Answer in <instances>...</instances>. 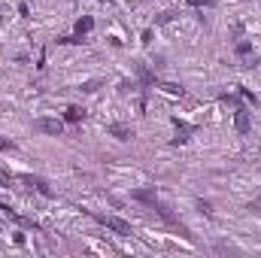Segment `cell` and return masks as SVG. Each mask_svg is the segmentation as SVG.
Here are the masks:
<instances>
[{
	"instance_id": "1",
	"label": "cell",
	"mask_w": 261,
	"mask_h": 258,
	"mask_svg": "<svg viewBox=\"0 0 261 258\" xmlns=\"http://www.w3.org/2000/svg\"><path fill=\"white\" fill-rule=\"evenodd\" d=\"M100 225H107L110 231H116L119 237H130L134 234V228H130V222L128 219H122V216H94Z\"/></svg>"
},
{
	"instance_id": "2",
	"label": "cell",
	"mask_w": 261,
	"mask_h": 258,
	"mask_svg": "<svg viewBox=\"0 0 261 258\" xmlns=\"http://www.w3.org/2000/svg\"><path fill=\"white\" fill-rule=\"evenodd\" d=\"M34 131H40V134H49V137H61L64 134V119H37L34 122Z\"/></svg>"
},
{
	"instance_id": "3",
	"label": "cell",
	"mask_w": 261,
	"mask_h": 258,
	"mask_svg": "<svg viewBox=\"0 0 261 258\" xmlns=\"http://www.w3.org/2000/svg\"><path fill=\"white\" fill-rule=\"evenodd\" d=\"M173 131H176V137H173V140H170V143H173V146H182V143H189V140H192V134H195V125H192V122H182V119H176V116H173Z\"/></svg>"
},
{
	"instance_id": "4",
	"label": "cell",
	"mask_w": 261,
	"mask_h": 258,
	"mask_svg": "<svg viewBox=\"0 0 261 258\" xmlns=\"http://www.w3.org/2000/svg\"><path fill=\"white\" fill-rule=\"evenodd\" d=\"M234 131H237L240 137H246V134L252 131V113H249L246 107H237V110H234Z\"/></svg>"
},
{
	"instance_id": "5",
	"label": "cell",
	"mask_w": 261,
	"mask_h": 258,
	"mask_svg": "<svg viewBox=\"0 0 261 258\" xmlns=\"http://www.w3.org/2000/svg\"><path fill=\"white\" fill-rule=\"evenodd\" d=\"M107 134H110V137H116V140H122V143L134 140V128L125 125V122H110V125H107Z\"/></svg>"
},
{
	"instance_id": "6",
	"label": "cell",
	"mask_w": 261,
	"mask_h": 258,
	"mask_svg": "<svg viewBox=\"0 0 261 258\" xmlns=\"http://www.w3.org/2000/svg\"><path fill=\"white\" fill-rule=\"evenodd\" d=\"M134 70H137V82H140V88H143V91H149V88L155 85V73L143 64V61H137V67H134Z\"/></svg>"
},
{
	"instance_id": "7",
	"label": "cell",
	"mask_w": 261,
	"mask_h": 258,
	"mask_svg": "<svg viewBox=\"0 0 261 258\" xmlns=\"http://www.w3.org/2000/svg\"><path fill=\"white\" fill-rule=\"evenodd\" d=\"M234 55H237V58H243L246 67L255 64V49H252V43H249V40H240V43L234 46Z\"/></svg>"
},
{
	"instance_id": "8",
	"label": "cell",
	"mask_w": 261,
	"mask_h": 258,
	"mask_svg": "<svg viewBox=\"0 0 261 258\" xmlns=\"http://www.w3.org/2000/svg\"><path fill=\"white\" fill-rule=\"evenodd\" d=\"M21 179H24V183H28L31 189H37V192L43 194V197H55V192H52V186H49V183H46L43 176H21Z\"/></svg>"
},
{
	"instance_id": "9",
	"label": "cell",
	"mask_w": 261,
	"mask_h": 258,
	"mask_svg": "<svg viewBox=\"0 0 261 258\" xmlns=\"http://www.w3.org/2000/svg\"><path fill=\"white\" fill-rule=\"evenodd\" d=\"M91 31H94V18H91V15L76 18V24H73V34H76V37H88Z\"/></svg>"
},
{
	"instance_id": "10",
	"label": "cell",
	"mask_w": 261,
	"mask_h": 258,
	"mask_svg": "<svg viewBox=\"0 0 261 258\" xmlns=\"http://www.w3.org/2000/svg\"><path fill=\"white\" fill-rule=\"evenodd\" d=\"M82 119H85V110H82V107H67L64 110V122L67 125H79Z\"/></svg>"
},
{
	"instance_id": "11",
	"label": "cell",
	"mask_w": 261,
	"mask_h": 258,
	"mask_svg": "<svg viewBox=\"0 0 261 258\" xmlns=\"http://www.w3.org/2000/svg\"><path fill=\"white\" fill-rule=\"evenodd\" d=\"M130 197H134V200H140V203H149V207H152L158 194H155V189H137V192L130 194Z\"/></svg>"
},
{
	"instance_id": "12",
	"label": "cell",
	"mask_w": 261,
	"mask_h": 258,
	"mask_svg": "<svg viewBox=\"0 0 261 258\" xmlns=\"http://www.w3.org/2000/svg\"><path fill=\"white\" fill-rule=\"evenodd\" d=\"M158 88H161L164 94H170V97H182V94H186V88H182V85H176V82H161Z\"/></svg>"
},
{
	"instance_id": "13",
	"label": "cell",
	"mask_w": 261,
	"mask_h": 258,
	"mask_svg": "<svg viewBox=\"0 0 261 258\" xmlns=\"http://www.w3.org/2000/svg\"><path fill=\"white\" fill-rule=\"evenodd\" d=\"M58 43H61V46H82V43H85V37H76V34H67V37H58Z\"/></svg>"
},
{
	"instance_id": "14",
	"label": "cell",
	"mask_w": 261,
	"mask_h": 258,
	"mask_svg": "<svg viewBox=\"0 0 261 258\" xmlns=\"http://www.w3.org/2000/svg\"><path fill=\"white\" fill-rule=\"evenodd\" d=\"M173 18H176V12H173V9H164V12H158V18H155V24L161 28V24H170Z\"/></svg>"
},
{
	"instance_id": "15",
	"label": "cell",
	"mask_w": 261,
	"mask_h": 258,
	"mask_svg": "<svg viewBox=\"0 0 261 258\" xmlns=\"http://www.w3.org/2000/svg\"><path fill=\"white\" fill-rule=\"evenodd\" d=\"M237 94H240V97H243V100H249V104H252V107H255V104H258V97H255V91H249V88H246V85H237Z\"/></svg>"
},
{
	"instance_id": "16",
	"label": "cell",
	"mask_w": 261,
	"mask_h": 258,
	"mask_svg": "<svg viewBox=\"0 0 261 258\" xmlns=\"http://www.w3.org/2000/svg\"><path fill=\"white\" fill-rule=\"evenodd\" d=\"M219 100H222V104H225V107H234V110H237V107H243V104H240V97H237V94H222V97H219Z\"/></svg>"
},
{
	"instance_id": "17",
	"label": "cell",
	"mask_w": 261,
	"mask_h": 258,
	"mask_svg": "<svg viewBox=\"0 0 261 258\" xmlns=\"http://www.w3.org/2000/svg\"><path fill=\"white\" fill-rule=\"evenodd\" d=\"M97 85H100V79H88V82H82V88H79V91L91 94V91H97Z\"/></svg>"
},
{
	"instance_id": "18",
	"label": "cell",
	"mask_w": 261,
	"mask_h": 258,
	"mask_svg": "<svg viewBox=\"0 0 261 258\" xmlns=\"http://www.w3.org/2000/svg\"><path fill=\"white\" fill-rule=\"evenodd\" d=\"M18 15H21V18H31V6H28V0H18Z\"/></svg>"
},
{
	"instance_id": "19",
	"label": "cell",
	"mask_w": 261,
	"mask_h": 258,
	"mask_svg": "<svg viewBox=\"0 0 261 258\" xmlns=\"http://www.w3.org/2000/svg\"><path fill=\"white\" fill-rule=\"evenodd\" d=\"M152 40H155V31H152V28H146V31H143V37H140V43H143V46H149Z\"/></svg>"
},
{
	"instance_id": "20",
	"label": "cell",
	"mask_w": 261,
	"mask_h": 258,
	"mask_svg": "<svg viewBox=\"0 0 261 258\" xmlns=\"http://www.w3.org/2000/svg\"><path fill=\"white\" fill-rule=\"evenodd\" d=\"M197 210H200L203 216H213V203H210V200H197Z\"/></svg>"
},
{
	"instance_id": "21",
	"label": "cell",
	"mask_w": 261,
	"mask_h": 258,
	"mask_svg": "<svg viewBox=\"0 0 261 258\" xmlns=\"http://www.w3.org/2000/svg\"><path fill=\"white\" fill-rule=\"evenodd\" d=\"M186 3H189L192 9H200V6H213L216 0H186Z\"/></svg>"
},
{
	"instance_id": "22",
	"label": "cell",
	"mask_w": 261,
	"mask_h": 258,
	"mask_svg": "<svg viewBox=\"0 0 261 258\" xmlns=\"http://www.w3.org/2000/svg\"><path fill=\"white\" fill-rule=\"evenodd\" d=\"M0 152H15V143H12V140H3V137H0Z\"/></svg>"
},
{
	"instance_id": "23",
	"label": "cell",
	"mask_w": 261,
	"mask_h": 258,
	"mask_svg": "<svg viewBox=\"0 0 261 258\" xmlns=\"http://www.w3.org/2000/svg\"><path fill=\"white\" fill-rule=\"evenodd\" d=\"M130 88H137V85H134V82H128V79H122V82H119V91H122V94H128Z\"/></svg>"
},
{
	"instance_id": "24",
	"label": "cell",
	"mask_w": 261,
	"mask_h": 258,
	"mask_svg": "<svg viewBox=\"0 0 261 258\" xmlns=\"http://www.w3.org/2000/svg\"><path fill=\"white\" fill-rule=\"evenodd\" d=\"M249 210H261V194L255 197V200H252V207H249Z\"/></svg>"
},
{
	"instance_id": "25",
	"label": "cell",
	"mask_w": 261,
	"mask_h": 258,
	"mask_svg": "<svg viewBox=\"0 0 261 258\" xmlns=\"http://www.w3.org/2000/svg\"><path fill=\"white\" fill-rule=\"evenodd\" d=\"M107 3H113V0H107Z\"/></svg>"
},
{
	"instance_id": "26",
	"label": "cell",
	"mask_w": 261,
	"mask_h": 258,
	"mask_svg": "<svg viewBox=\"0 0 261 258\" xmlns=\"http://www.w3.org/2000/svg\"><path fill=\"white\" fill-rule=\"evenodd\" d=\"M0 12H3V6H0Z\"/></svg>"
}]
</instances>
